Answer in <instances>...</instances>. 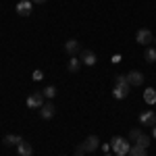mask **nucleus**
<instances>
[{
	"mask_svg": "<svg viewBox=\"0 0 156 156\" xmlns=\"http://www.w3.org/2000/svg\"><path fill=\"white\" fill-rule=\"evenodd\" d=\"M17 154L19 156H34V148L27 144V142H21L17 146Z\"/></svg>",
	"mask_w": 156,
	"mask_h": 156,
	"instance_id": "nucleus-12",
	"label": "nucleus"
},
{
	"mask_svg": "<svg viewBox=\"0 0 156 156\" xmlns=\"http://www.w3.org/2000/svg\"><path fill=\"white\" fill-rule=\"evenodd\" d=\"M129 156H148V150L133 144V146H131V150H129Z\"/></svg>",
	"mask_w": 156,
	"mask_h": 156,
	"instance_id": "nucleus-18",
	"label": "nucleus"
},
{
	"mask_svg": "<svg viewBox=\"0 0 156 156\" xmlns=\"http://www.w3.org/2000/svg\"><path fill=\"white\" fill-rule=\"evenodd\" d=\"M79 67H81V60L77 58V56H71V58H69V65H67V69H69L71 73H77V71H79Z\"/></svg>",
	"mask_w": 156,
	"mask_h": 156,
	"instance_id": "nucleus-14",
	"label": "nucleus"
},
{
	"mask_svg": "<svg viewBox=\"0 0 156 156\" xmlns=\"http://www.w3.org/2000/svg\"><path fill=\"white\" fill-rule=\"evenodd\" d=\"M44 79V73L42 71H34V81H42Z\"/></svg>",
	"mask_w": 156,
	"mask_h": 156,
	"instance_id": "nucleus-22",
	"label": "nucleus"
},
{
	"mask_svg": "<svg viewBox=\"0 0 156 156\" xmlns=\"http://www.w3.org/2000/svg\"><path fill=\"white\" fill-rule=\"evenodd\" d=\"M54 110H56V108H54V104H52V102H46L44 106L40 108V117H42L44 121H50L52 117H54Z\"/></svg>",
	"mask_w": 156,
	"mask_h": 156,
	"instance_id": "nucleus-10",
	"label": "nucleus"
},
{
	"mask_svg": "<svg viewBox=\"0 0 156 156\" xmlns=\"http://www.w3.org/2000/svg\"><path fill=\"white\" fill-rule=\"evenodd\" d=\"M150 142H152V140H150V135H146V133H142V135H140V137L135 140V146H140V148H146V150H148V146H150Z\"/></svg>",
	"mask_w": 156,
	"mask_h": 156,
	"instance_id": "nucleus-15",
	"label": "nucleus"
},
{
	"mask_svg": "<svg viewBox=\"0 0 156 156\" xmlns=\"http://www.w3.org/2000/svg\"><path fill=\"white\" fill-rule=\"evenodd\" d=\"M104 156H108V154H104Z\"/></svg>",
	"mask_w": 156,
	"mask_h": 156,
	"instance_id": "nucleus-27",
	"label": "nucleus"
},
{
	"mask_svg": "<svg viewBox=\"0 0 156 156\" xmlns=\"http://www.w3.org/2000/svg\"><path fill=\"white\" fill-rule=\"evenodd\" d=\"M117 156H125V154H117Z\"/></svg>",
	"mask_w": 156,
	"mask_h": 156,
	"instance_id": "nucleus-26",
	"label": "nucleus"
},
{
	"mask_svg": "<svg viewBox=\"0 0 156 156\" xmlns=\"http://www.w3.org/2000/svg\"><path fill=\"white\" fill-rule=\"evenodd\" d=\"M100 148H102V150H104V154H108V152H110V150H112V148H110V144H100Z\"/></svg>",
	"mask_w": 156,
	"mask_h": 156,
	"instance_id": "nucleus-23",
	"label": "nucleus"
},
{
	"mask_svg": "<svg viewBox=\"0 0 156 156\" xmlns=\"http://www.w3.org/2000/svg\"><path fill=\"white\" fill-rule=\"evenodd\" d=\"M81 144H83V150H85V152H94V150H98V148H100V140H98V135H87Z\"/></svg>",
	"mask_w": 156,
	"mask_h": 156,
	"instance_id": "nucleus-5",
	"label": "nucleus"
},
{
	"mask_svg": "<svg viewBox=\"0 0 156 156\" xmlns=\"http://www.w3.org/2000/svg\"><path fill=\"white\" fill-rule=\"evenodd\" d=\"M27 106H29V108H42V106H44V94L34 92L31 96L27 98Z\"/></svg>",
	"mask_w": 156,
	"mask_h": 156,
	"instance_id": "nucleus-7",
	"label": "nucleus"
},
{
	"mask_svg": "<svg viewBox=\"0 0 156 156\" xmlns=\"http://www.w3.org/2000/svg\"><path fill=\"white\" fill-rule=\"evenodd\" d=\"M142 133H144L142 129H131V131H129V142H133V144H135V140H137Z\"/></svg>",
	"mask_w": 156,
	"mask_h": 156,
	"instance_id": "nucleus-20",
	"label": "nucleus"
},
{
	"mask_svg": "<svg viewBox=\"0 0 156 156\" xmlns=\"http://www.w3.org/2000/svg\"><path fill=\"white\" fill-rule=\"evenodd\" d=\"M129 81H127V77L125 75H117L115 77V87H112V96L117 98V100H123V98L129 96Z\"/></svg>",
	"mask_w": 156,
	"mask_h": 156,
	"instance_id": "nucleus-1",
	"label": "nucleus"
},
{
	"mask_svg": "<svg viewBox=\"0 0 156 156\" xmlns=\"http://www.w3.org/2000/svg\"><path fill=\"white\" fill-rule=\"evenodd\" d=\"M135 40H137V44H142V46H150V44L154 42V34H152L150 29H137Z\"/></svg>",
	"mask_w": 156,
	"mask_h": 156,
	"instance_id": "nucleus-3",
	"label": "nucleus"
},
{
	"mask_svg": "<svg viewBox=\"0 0 156 156\" xmlns=\"http://www.w3.org/2000/svg\"><path fill=\"white\" fill-rule=\"evenodd\" d=\"M4 146H19L23 140H21V135H17V133H9V135H4Z\"/></svg>",
	"mask_w": 156,
	"mask_h": 156,
	"instance_id": "nucleus-13",
	"label": "nucleus"
},
{
	"mask_svg": "<svg viewBox=\"0 0 156 156\" xmlns=\"http://www.w3.org/2000/svg\"><path fill=\"white\" fill-rule=\"evenodd\" d=\"M110 148H112V152L115 154H129V150H131V144H129V140H125V137H121V135H115L112 140H110Z\"/></svg>",
	"mask_w": 156,
	"mask_h": 156,
	"instance_id": "nucleus-2",
	"label": "nucleus"
},
{
	"mask_svg": "<svg viewBox=\"0 0 156 156\" xmlns=\"http://www.w3.org/2000/svg\"><path fill=\"white\" fill-rule=\"evenodd\" d=\"M79 60H81V65H87V67H94L98 62L96 52H92V50H87V48L79 52Z\"/></svg>",
	"mask_w": 156,
	"mask_h": 156,
	"instance_id": "nucleus-4",
	"label": "nucleus"
},
{
	"mask_svg": "<svg viewBox=\"0 0 156 156\" xmlns=\"http://www.w3.org/2000/svg\"><path fill=\"white\" fill-rule=\"evenodd\" d=\"M144 100L148 102V104H154L156 102V90L154 87H148V90L144 92Z\"/></svg>",
	"mask_w": 156,
	"mask_h": 156,
	"instance_id": "nucleus-16",
	"label": "nucleus"
},
{
	"mask_svg": "<svg viewBox=\"0 0 156 156\" xmlns=\"http://www.w3.org/2000/svg\"><path fill=\"white\" fill-rule=\"evenodd\" d=\"M17 2H19V0H17Z\"/></svg>",
	"mask_w": 156,
	"mask_h": 156,
	"instance_id": "nucleus-28",
	"label": "nucleus"
},
{
	"mask_svg": "<svg viewBox=\"0 0 156 156\" xmlns=\"http://www.w3.org/2000/svg\"><path fill=\"white\" fill-rule=\"evenodd\" d=\"M140 123L144 125V127H154L156 125V112L154 110H146L140 115Z\"/></svg>",
	"mask_w": 156,
	"mask_h": 156,
	"instance_id": "nucleus-6",
	"label": "nucleus"
},
{
	"mask_svg": "<svg viewBox=\"0 0 156 156\" xmlns=\"http://www.w3.org/2000/svg\"><path fill=\"white\" fill-rule=\"evenodd\" d=\"M152 137H156V125L152 127Z\"/></svg>",
	"mask_w": 156,
	"mask_h": 156,
	"instance_id": "nucleus-25",
	"label": "nucleus"
},
{
	"mask_svg": "<svg viewBox=\"0 0 156 156\" xmlns=\"http://www.w3.org/2000/svg\"><path fill=\"white\" fill-rule=\"evenodd\" d=\"M62 156H65V154H62Z\"/></svg>",
	"mask_w": 156,
	"mask_h": 156,
	"instance_id": "nucleus-30",
	"label": "nucleus"
},
{
	"mask_svg": "<svg viewBox=\"0 0 156 156\" xmlns=\"http://www.w3.org/2000/svg\"><path fill=\"white\" fill-rule=\"evenodd\" d=\"M75 156H85L83 144H77V146H75Z\"/></svg>",
	"mask_w": 156,
	"mask_h": 156,
	"instance_id": "nucleus-21",
	"label": "nucleus"
},
{
	"mask_svg": "<svg viewBox=\"0 0 156 156\" xmlns=\"http://www.w3.org/2000/svg\"><path fill=\"white\" fill-rule=\"evenodd\" d=\"M31 6H34L31 0H19V2H17V12L23 15V17H29V15H31Z\"/></svg>",
	"mask_w": 156,
	"mask_h": 156,
	"instance_id": "nucleus-8",
	"label": "nucleus"
},
{
	"mask_svg": "<svg viewBox=\"0 0 156 156\" xmlns=\"http://www.w3.org/2000/svg\"><path fill=\"white\" fill-rule=\"evenodd\" d=\"M65 52H67L69 56H75L77 52H81L79 42H77V40H67V42H65Z\"/></svg>",
	"mask_w": 156,
	"mask_h": 156,
	"instance_id": "nucleus-11",
	"label": "nucleus"
},
{
	"mask_svg": "<svg viewBox=\"0 0 156 156\" xmlns=\"http://www.w3.org/2000/svg\"><path fill=\"white\" fill-rule=\"evenodd\" d=\"M34 4H44V2H48V0H31Z\"/></svg>",
	"mask_w": 156,
	"mask_h": 156,
	"instance_id": "nucleus-24",
	"label": "nucleus"
},
{
	"mask_svg": "<svg viewBox=\"0 0 156 156\" xmlns=\"http://www.w3.org/2000/svg\"><path fill=\"white\" fill-rule=\"evenodd\" d=\"M125 77H127L129 85H142L144 83V73H140V71H129Z\"/></svg>",
	"mask_w": 156,
	"mask_h": 156,
	"instance_id": "nucleus-9",
	"label": "nucleus"
},
{
	"mask_svg": "<svg viewBox=\"0 0 156 156\" xmlns=\"http://www.w3.org/2000/svg\"><path fill=\"white\" fill-rule=\"evenodd\" d=\"M154 42H156V40H154Z\"/></svg>",
	"mask_w": 156,
	"mask_h": 156,
	"instance_id": "nucleus-29",
	"label": "nucleus"
},
{
	"mask_svg": "<svg viewBox=\"0 0 156 156\" xmlns=\"http://www.w3.org/2000/svg\"><path fill=\"white\" fill-rule=\"evenodd\" d=\"M144 58H146V62H156V48L148 46L144 52Z\"/></svg>",
	"mask_w": 156,
	"mask_h": 156,
	"instance_id": "nucleus-17",
	"label": "nucleus"
},
{
	"mask_svg": "<svg viewBox=\"0 0 156 156\" xmlns=\"http://www.w3.org/2000/svg\"><path fill=\"white\" fill-rule=\"evenodd\" d=\"M42 94H44V98H50V100H52V98L56 96V87H54V85H46Z\"/></svg>",
	"mask_w": 156,
	"mask_h": 156,
	"instance_id": "nucleus-19",
	"label": "nucleus"
}]
</instances>
